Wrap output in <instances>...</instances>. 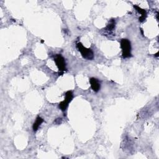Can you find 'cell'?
<instances>
[{
	"instance_id": "obj_1",
	"label": "cell",
	"mask_w": 159,
	"mask_h": 159,
	"mask_svg": "<svg viewBox=\"0 0 159 159\" xmlns=\"http://www.w3.org/2000/svg\"><path fill=\"white\" fill-rule=\"evenodd\" d=\"M120 43L123 58H125L131 57L132 56L131 42L128 39H123L121 41Z\"/></svg>"
},
{
	"instance_id": "obj_2",
	"label": "cell",
	"mask_w": 159,
	"mask_h": 159,
	"mask_svg": "<svg viewBox=\"0 0 159 159\" xmlns=\"http://www.w3.org/2000/svg\"><path fill=\"white\" fill-rule=\"evenodd\" d=\"M76 47L79 52H80L82 57L87 60H93L94 58V53L91 49H87L81 42L76 44Z\"/></svg>"
},
{
	"instance_id": "obj_3",
	"label": "cell",
	"mask_w": 159,
	"mask_h": 159,
	"mask_svg": "<svg viewBox=\"0 0 159 159\" xmlns=\"http://www.w3.org/2000/svg\"><path fill=\"white\" fill-rule=\"evenodd\" d=\"M54 62H55V64L62 74L67 70L66 67V62L65 60L61 55L57 54L54 57Z\"/></svg>"
},
{
	"instance_id": "obj_4",
	"label": "cell",
	"mask_w": 159,
	"mask_h": 159,
	"mask_svg": "<svg viewBox=\"0 0 159 159\" xmlns=\"http://www.w3.org/2000/svg\"><path fill=\"white\" fill-rule=\"evenodd\" d=\"M65 100L59 104V108L63 111V112H64V111H65L67 110V109L69 106V104L72 101V100L73 99L72 91H67L65 93Z\"/></svg>"
},
{
	"instance_id": "obj_5",
	"label": "cell",
	"mask_w": 159,
	"mask_h": 159,
	"mask_svg": "<svg viewBox=\"0 0 159 159\" xmlns=\"http://www.w3.org/2000/svg\"><path fill=\"white\" fill-rule=\"evenodd\" d=\"M90 83L91 85V87L92 90L94 92H98L101 88V85L100 82L98 81V80L94 78H91L90 79Z\"/></svg>"
},
{
	"instance_id": "obj_6",
	"label": "cell",
	"mask_w": 159,
	"mask_h": 159,
	"mask_svg": "<svg viewBox=\"0 0 159 159\" xmlns=\"http://www.w3.org/2000/svg\"><path fill=\"white\" fill-rule=\"evenodd\" d=\"M134 8L137 10L138 12H139L141 14V16L139 18V21L140 22H144L146 18H147V12L145 9L140 8L139 6L137 5H134Z\"/></svg>"
},
{
	"instance_id": "obj_7",
	"label": "cell",
	"mask_w": 159,
	"mask_h": 159,
	"mask_svg": "<svg viewBox=\"0 0 159 159\" xmlns=\"http://www.w3.org/2000/svg\"><path fill=\"white\" fill-rule=\"evenodd\" d=\"M115 26H116L115 20L112 19V20L110 21V22L109 23V24H108V26L106 27V28L104 30L105 32H106L108 34L111 35V34H112L113 30L115 28Z\"/></svg>"
},
{
	"instance_id": "obj_8",
	"label": "cell",
	"mask_w": 159,
	"mask_h": 159,
	"mask_svg": "<svg viewBox=\"0 0 159 159\" xmlns=\"http://www.w3.org/2000/svg\"><path fill=\"white\" fill-rule=\"evenodd\" d=\"M43 122H44V119L42 118L37 117L36 118V121L34 122L33 125V131L34 132H36L38 130L40 125L42 124Z\"/></svg>"
},
{
	"instance_id": "obj_9",
	"label": "cell",
	"mask_w": 159,
	"mask_h": 159,
	"mask_svg": "<svg viewBox=\"0 0 159 159\" xmlns=\"http://www.w3.org/2000/svg\"><path fill=\"white\" fill-rule=\"evenodd\" d=\"M158 52H157V53L155 54V56H156V57H158Z\"/></svg>"
}]
</instances>
